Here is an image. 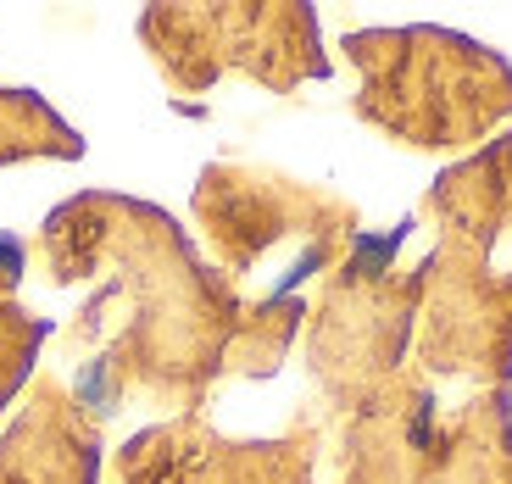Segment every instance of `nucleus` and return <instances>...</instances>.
Wrapping results in <instances>:
<instances>
[{
    "label": "nucleus",
    "instance_id": "nucleus-3",
    "mask_svg": "<svg viewBox=\"0 0 512 484\" xmlns=\"http://www.w3.org/2000/svg\"><path fill=\"white\" fill-rule=\"evenodd\" d=\"M346 484H512V390L440 407L418 368L340 429Z\"/></svg>",
    "mask_w": 512,
    "mask_h": 484
},
{
    "label": "nucleus",
    "instance_id": "nucleus-8",
    "mask_svg": "<svg viewBox=\"0 0 512 484\" xmlns=\"http://www.w3.org/2000/svg\"><path fill=\"white\" fill-rule=\"evenodd\" d=\"M318 423H295L279 440H223L206 412L151 423L112 457L117 484H312Z\"/></svg>",
    "mask_w": 512,
    "mask_h": 484
},
{
    "label": "nucleus",
    "instance_id": "nucleus-5",
    "mask_svg": "<svg viewBox=\"0 0 512 484\" xmlns=\"http://www.w3.org/2000/svg\"><path fill=\"white\" fill-rule=\"evenodd\" d=\"M140 34L173 90H212L229 67L279 95L301 78H329L307 6H156L140 17Z\"/></svg>",
    "mask_w": 512,
    "mask_h": 484
},
{
    "label": "nucleus",
    "instance_id": "nucleus-7",
    "mask_svg": "<svg viewBox=\"0 0 512 484\" xmlns=\"http://www.w3.org/2000/svg\"><path fill=\"white\" fill-rule=\"evenodd\" d=\"M195 217L206 229V245L218 251L223 279H245L262 262V251L284 240V234H307L323 251H351L357 234V206L334 190H312L284 173H262V167H229L212 162L195 184Z\"/></svg>",
    "mask_w": 512,
    "mask_h": 484
},
{
    "label": "nucleus",
    "instance_id": "nucleus-9",
    "mask_svg": "<svg viewBox=\"0 0 512 484\" xmlns=\"http://www.w3.org/2000/svg\"><path fill=\"white\" fill-rule=\"evenodd\" d=\"M101 479V429L78 395L56 379L28 390V407L0 440V484H95Z\"/></svg>",
    "mask_w": 512,
    "mask_h": 484
},
{
    "label": "nucleus",
    "instance_id": "nucleus-1",
    "mask_svg": "<svg viewBox=\"0 0 512 484\" xmlns=\"http://www.w3.org/2000/svg\"><path fill=\"white\" fill-rule=\"evenodd\" d=\"M39 251L56 284L101 279L78 329L106 323L95 362L78 368V407L95 423L123 412L128 395L156 407L201 412L206 390L223 373H273L295 323L307 318L295 301L245 306L223 268H206L184 229L162 206L128 195H78L51 212Z\"/></svg>",
    "mask_w": 512,
    "mask_h": 484
},
{
    "label": "nucleus",
    "instance_id": "nucleus-2",
    "mask_svg": "<svg viewBox=\"0 0 512 484\" xmlns=\"http://www.w3.org/2000/svg\"><path fill=\"white\" fill-rule=\"evenodd\" d=\"M362 73L357 117L418 151L490 145L512 117V67L490 45L451 28H368L346 34Z\"/></svg>",
    "mask_w": 512,
    "mask_h": 484
},
{
    "label": "nucleus",
    "instance_id": "nucleus-10",
    "mask_svg": "<svg viewBox=\"0 0 512 484\" xmlns=\"http://www.w3.org/2000/svg\"><path fill=\"white\" fill-rule=\"evenodd\" d=\"M423 212L440 223V234L474 245V251H496L512 234V128L501 140L479 145L468 162L446 167L423 201Z\"/></svg>",
    "mask_w": 512,
    "mask_h": 484
},
{
    "label": "nucleus",
    "instance_id": "nucleus-6",
    "mask_svg": "<svg viewBox=\"0 0 512 484\" xmlns=\"http://www.w3.org/2000/svg\"><path fill=\"white\" fill-rule=\"evenodd\" d=\"M412 362L423 379L512 390V273H496L485 251L440 234V245L423 256Z\"/></svg>",
    "mask_w": 512,
    "mask_h": 484
},
{
    "label": "nucleus",
    "instance_id": "nucleus-4",
    "mask_svg": "<svg viewBox=\"0 0 512 484\" xmlns=\"http://www.w3.org/2000/svg\"><path fill=\"white\" fill-rule=\"evenodd\" d=\"M396 245L401 234H390V240L362 234L312 306L307 362L340 418L373 412L412 373L407 351L423 312V262L396 273L390 268Z\"/></svg>",
    "mask_w": 512,
    "mask_h": 484
}]
</instances>
